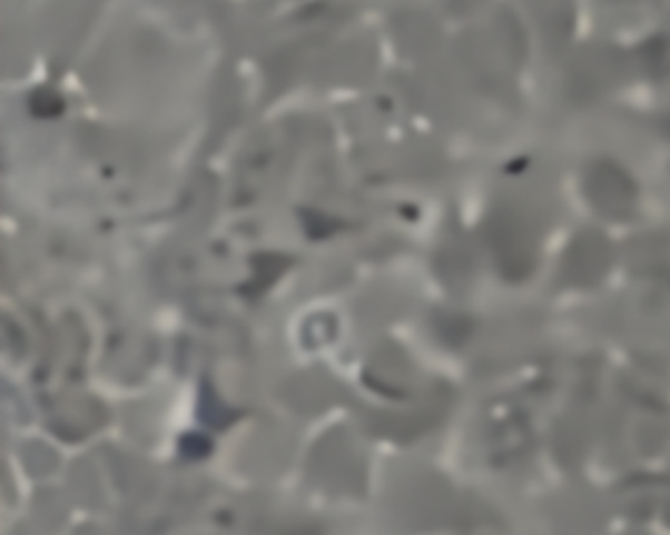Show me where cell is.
Returning <instances> with one entry per match:
<instances>
[{"instance_id":"obj_1","label":"cell","mask_w":670,"mask_h":535,"mask_svg":"<svg viewBox=\"0 0 670 535\" xmlns=\"http://www.w3.org/2000/svg\"><path fill=\"white\" fill-rule=\"evenodd\" d=\"M36 105H42V109L38 111V117H56V115H59V111H63L61 98L59 96H51L47 91H42V93H38L33 98V107Z\"/></svg>"}]
</instances>
